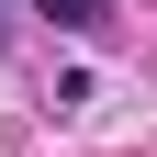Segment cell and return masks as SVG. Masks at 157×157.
<instances>
[{
    "label": "cell",
    "instance_id": "6da1fadb",
    "mask_svg": "<svg viewBox=\"0 0 157 157\" xmlns=\"http://www.w3.org/2000/svg\"><path fill=\"white\" fill-rule=\"evenodd\" d=\"M34 11H45L56 34H101V23H112V0H34Z\"/></svg>",
    "mask_w": 157,
    "mask_h": 157
},
{
    "label": "cell",
    "instance_id": "7a4b0ae2",
    "mask_svg": "<svg viewBox=\"0 0 157 157\" xmlns=\"http://www.w3.org/2000/svg\"><path fill=\"white\" fill-rule=\"evenodd\" d=\"M0 45H11V0H0Z\"/></svg>",
    "mask_w": 157,
    "mask_h": 157
}]
</instances>
